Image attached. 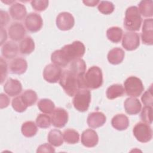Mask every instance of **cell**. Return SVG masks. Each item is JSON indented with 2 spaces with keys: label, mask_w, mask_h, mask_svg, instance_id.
Masks as SVG:
<instances>
[{
  "label": "cell",
  "mask_w": 153,
  "mask_h": 153,
  "mask_svg": "<svg viewBox=\"0 0 153 153\" xmlns=\"http://www.w3.org/2000/svg\"><path fill=\"white\" fill-rule=\"evenodd\" d=\"M123 36V30L121 28L114 26L109 28L106 31V36L108 39L114 43L120 42Z\"/></svg>",
  "instance_id": "cell-29"
},
{
  "label": "cell",
  "mask_w": 153,
  "mask_h": 153,
  "mask_svg": "<svg viewBox=\"0 0 153 153\" xmlns=\"http://www.w3.org/2000/svg\"><path fill=\"white\" fill-rule=\"evenodd\" d=\"M24 103L28 107L34 105L37 100V94L33 90H26L21 95Z\"/></svg>",
  "instance_id": "cell-30"
},
{
  "label": "cell",
  "mask_w": 153,
  "mask_h": 153,
  "mask_svg": "<svg viewBox=\"0 0 153 153\" xmlns=\"http://www.w3.org/2000/svg\"><path fill=\"white\" fill-rule=\"evenodd\" d=\"M142 19L139 10L136 6L128 7L125 13L124 27L127 30L134 32L139 30Z\"/></svg>",
  "instance_id": "cell-4"
},
{
  "label": "cell",
  "mask_w": 153,
  "mask_h": 153,
  "mask_svg": "<svg viewBox=\"0 0 153 153\" xmlns=\"http://www.w3.org/2000/svg\"><path fill=\"white\" fill-rule=\"evenodd\" d=\"M1 27H3L7 25L10 21V17L6 11L1 10Z\"/></svg>",
  "instance_id": "cell-41"
},
{
  "label": "cell",
  "mask_w": 153,
  "mask_h": 153,
  "mask_svg": "<svg viewBox=\"0 0 153 153\" xmlns=\"http://www.w3.org/2000/svg\"><path fill=\"white\" fill-rule=\"evenodd\" d=\"M9 12L12 19L16 20H22L27 13L25 6L19 2L12 4L9 8Z\"/></svg>",
  "instance_id": "cell-20"
},
{
  "label": "cell",
  "mask_w": 153,
  "mask_h": 153,
  "mask_svg": "<svg viewBox=\"0 0 153 153\" xmlns=\"http://www.w3.org/2000/svg\"><path fill=\"white\" fill-rule=\"evenodd\" d=\"M83 75L68 68L62 71L59 84L65 93L69 96H74L78 90L82 89V78Z\"/></svg>",
  "instance_id": "cell-2"
},
{
  "label": "cell",
  "mask_w": 153,
  "mask_h": 153,
  "mask_svg": "<svg viewBox=\"0 0 153 153\" xmlns=\"http://www.w3.org/2000/svg\"><path fill=\"white\" fill-rule=\"evenodd\" d=\"M124 85L126 94L133 97L139 96L144 90L142 81L134 76L127 78L124 82Z\"/></svg>",
  "instance_id": "cell-6"
},
{
  "label": "cell",
  "mask_w": 153,
  "mask_h": 153,
  "mask_svg": "<svg viewBox=\"0 0 153 153\" xmlns=\"http://www.w3.org/2000/svg\"><path fill=\"white\" fill-rule=\"evenodd\" d=\"M100 2L99 1H94V0H91V1H84L83 3L89 7H94L97 4H98Z\"/></svg>",
  "instance_id": "cell-44"
},
{
  "label": "cell",
  "mask_w": 153,
  "mask_h": 153,
  "mask_svg": "<svg viewBox=\"0 0 153 153\" xmlns=\"http://www.w3.org/2000/svg\"><path fill=\"white\" fill-rule=\"evenodd\" d=\"M106 121V117L103 113L101 112H93L88 115L87 124L93 128H98L102 126Z\"/></svg>",
  "instance_id": "cell-17"
},
{
  "label": "cell",
  "mask_w": 153,
  "mask_h": 153,
  "mask_svg": "<svg viewBox=\"0 0 153 153\" xmlns=\"http://www.w3.org/2000/svg\"><path fill=\"white\" fill-rule=\"evenodd\" d=\"M19 48L17 45L13 41H8L2 47L1 53L3 57L7 59L14 58L18 54Z\"/></svg>",
  "instance_id": "cell-21"
},
{
  "label": "cell",
  "mask_w": 153,
  "mask_h": 153,
  "mask_svg": "<svg viewBox=\"0 0 153 153\" xmlns=\"http://www.w3.org/2000/svg\"><path fill=\"white\" fill-rule=\"evenodd\" d=\"M0 71H1V84H2L7 75V64L6 61L1 57L0 59Z\"/></svg>",
  "instance_id": "cell-39"
},
{
  "label": "cell",
  "mask_w": 153,
  "mask_h": 153,
  "mask_svg": "<svg viewBox=\"0 0 153 153\" xmlns=\"http://www.w3.org/2000/svg\"><path fill=\"white\" fill-rule=\"evenodd\" d=\"M37 152H54L55 150L53 146L48 143H44L40 145L36 151Z\"/></svg>",
  "instance_id": "cell-40"
},
{
  "label": "cell",
  "mask_w": 153,
  "mask_h": 153,
  "mask_svg": "<svg viewBox=\"0 0 153 153\" xmlns=\"http://www.w3.org/2000/svg\"><path fill=\"white\" fill-rule=\"evenodd\" d=\"M51 120L53 126L57 128H62L68 123V113L65 109L57 108L53 112Z\"/></svg>",
  "instance_id": "cell-12"
},
{
  "label": "cell",
  "mask_w": 153,
  "mask_h": 153,
  "mask_svg": "<svg viewBox=\"0 0 153 153\" xmlns=\"http://www.w3.org/2000/svg\"><path fill=\"white\" fill-rule=\"evenodd\" d=\"M139 11L145 17H151L153 15V1L152 0H143L138 5Z\"/></svg>",
  "instance_id": "cell-27"
},
{
  "label": "cell",
  "mask_w": 153,
  "mask_h": 153,
  "mask_svg": "<svg viewBox=\"0 0 153 153\" xmlns=\"http://www.w3.org/2000/svg\"><path fill=\"white\" fill-rule=\"evenodd\" d=\"M1 45H2L3 43L7 40V35L6 30L3 27H1Z\"/></svg>",
  "instance_id": "cell-43"
},
{
  "label": "cell",
  "mask_w": 153,
  "mask_h": 153,
  "mask_svg": "<svg viewBox=\"0 0 153 153\" xmlns=\"http://www.w3.org/2000/svg\"><path fill=\"white\" fill-rule=\"evenodd\" d=\"M19 50L21 54L27 55L35 50V43L30 36H26L20 43Z\"/></svg>",
  "instance_id": "cell-25"
},
{
  "label": "cell",
  "mask_w": 153,
  "mask_h": 153,
  "mask_svg": "<svg viewBox=\"0 0 153 153\" xmlns=\"http://www.w3.org/2000/svg\"><path fill=\"white\" fill-rule=\"evenodd\" d=\"M47 140L53 146L58 147L63 143V137L62 131L57 129H53L48 133Z\"/></svg>",
  "instance_id": "cell-24"
},
{
  "label": "cell",
  "mask_w": 153,
  "mask_h": 153,
  "mask_svg": "<svg viewBox=\"0 0 153 153\" xmlns=\"http://www.w3.org/2000/svg\"><path fill=\"white\" fill-rule=\"evenodd\" d=\"M111 124L112 127L117 130H124L127 129L129 126V120L128 117L124 114H117L112 118Z\"/></svg>",
  "instance_id": "cell-22"
},
{
  "label": "cell",
  "mask_w": 153,
  "mask_h": 153,
  "mask_svg": "<svg viewBox=\"0 0 153 153\" xmlns=\"http://www.w3.org/2000/svg\"><path fill=\"white\" fill-rule=\"evenodd\" d=\"M10 38L14 41H19L23 39L26 34V30L23 25L18 22L13 23L8 28Z\"/></svg>",
  "instance_id": "cell-16"
},
{
  "label": "cell",
  "mask_w": 153,
  "mask_h": 153,
  "mask_svg": "<svg viewBox=\"0 0 153 153\" xmlns=\"http://www.w3.org/2000/svg\"><path fill=\"white\" fill-rule=\"evenodd\" d=\"M62 69L55 64H48L43 71V76L45 81L50 83H56L59 81L62 75Z\"/></svg>",
  "instance_id": "cell-8"
},
{
  "label": "cell",
  "mask_w": 153,
  "mask_h": 153,
  "mask_svg": "<svg viewBox=\"0 0 153 153\" xmlns=\"http://www.w3.org/2000/svg\"><path fill=\"white\" fill-rule=\"evenodd\" d=\"M133 133L136 139L140 142H149L152 137V131L149 125L145 123H137L133 129Z\"/></svg>",
  "instance_id": "cell-7"
},
{
  "label": "cell",
  "mask_w": 153,
  "mask_h": 153,
  "mask_svg": "<svg viewBox=\"0 0 153 153\" xmlns=\"http://www.w3.org/2000/svg\"><path fill=\"white\" fill-rule=\"evenodd\" d=\"M97 8L101 13L107 15L111 14L114 11V5L110 1H102L99 3Z\"/></svg>",
  "instance_id": "cell-35"
},
{
  "label": "cell",
  "mask_w": 153,
  "mask_h": 153,
  "mask_svg": "<svg viewBox=\"0 0 153 153\" xmlns=\"http://www.w3.org/2000/svg\"><path fill=\"white\" fill-rule=\"evenodd\" d=\"M142 103L145 106H152L153 105V94H152V85H151L142 95L141 97Z\"/></svg>",
  "instance_id": "cell-37"
},
{
  "label": "cell",
  "mask_w": 153,
  "mask_h": 153,
  "mask_svg": "<svg viewBox=\"0 0 153 153\" xmlns=\"http://www.w3.org/2000/svg\"><path fill=\"white\" fill-rule=\"evenodd\" d=\"M98 142V135L94 130L87 129L82 133L81 143L84 146L88 148H93L97 145Z\"/></svg>",
  "instance_id": "cell-14"
},
{
  "label": "cell",
  "mask_w": 153,
  "mask_h": 153,
  "mask_svg": "<svg viewBox=\"0 0 153 153\" xmlns=\"http://www.w3.org/2000/svg\"><path fill=\"white\" fill-rule=\"evenodd\" d=\"M140 118L143 123L151 124L152 123V106H145L142 110Z\"/></svg>",
  "instance_id": "cell-33"
},
{
  "label": "cell",
  "mask_w": 153,
  "mask_h": 153,
  "mask_svg": "<svg viewBox=\"0 0 153 153\" xmlns=\"http://www.w3.org/2000/svg\"><path fill=\"white\" fill-rule=\"evenodd\" d=\"M10 103L9 98L7 95L4 93L0 94V107L1 109L5 108L8 106Z\"/></svg>",
  "instance_id": "cell-42"
},
{
  "label": "cell",
  "mask_w": 153,
  "mask_h": 153,
  "mask_svg": "<svg viewBox=\"0 0 153 153\" xmlns=\"http://www.w3.org/2000/svg\"><path fill=\"white\" fill-rule=\"evenodd\" d=\"M27 68L26 60L21 57H17L13 60L10 64V70L12 74L21 75L24 74Z\"/></svg>",
  "instance_id": "cell-18"
},
{
  "label": "cell",
  "mask_w": 153,
  "mask_h": 153,
  "mask_svg": "<svg viewBox=\"0 0 153 153\" xmlns=\"http://www.w3.org/2000/svg\"><path fill=\"white\" fill-rule=\"evenodd\" d=\"M124 51L120 48H114L111 50L108 54L107 58L108 62L112 65L121 63L124 58Z\"/></svg>",
  "instance_id": "cell-23"
},
{
  "label": "cell",
  "mask_w": 153,
  "mask_h": 153,
  "mask_svg": "<svg viewBox=\"0 0 153 153\" xmlns=\"http://www.w3.org/2000/svg\"><path fill=\"white\" fill-rule=\"evenodd\" d=\"M48 3L49 2L47 0H34L30 2L33 10L39 12L44 11L48 7Z\"/></svg>",
  "instance_id": "cell-38"
},
{
  "label": "cell",
  "mask_w": 153,
  "mask_h": 153,
  "mask_svg": "<svg viewBox=\"0 0 153 153\" xmlns=\"http://www.w3.org/2000/svg\"><path fill=\"white\" fill-rule=\"evenodd\" d=\"M25 23L27 30L33 33L39 31L43 25L41 16L35 13H30L27 14Z\"/></svg>",
  "instance_id": "cell-9"
},
{
  "label": "cell",
  "mask_w": 153,
  "mask_h": 153,
  "mask_svg": "<svg viewBox=\"0 0 153 153\" xmlns=\"http://www.w3.org/2000/svg\"><path fill=\"white\" fill-rule=\"evenodd\" d=\"M12 107L18 112H23L26 111L27 106L23 102L21 96H17L12 100Z\"/></svg>",
  "instance_id": "cell-36"
},
{
  "label": "cell",
  "mask_w": 153,
  "mask_h": 153,
  "mask_svg": "<svg viewBox=\"0 0 153 153\" xmlns=\"http://www.w3.org/2000/svg\"><path fill=\"white\" fill-rule=\"evenodd\" d=\"M39 109L43 113L50 114L55 109L54 103L50 99H41L38 103Z\"/></svg>",
  "instance_id": "cell-32"
},
{
  "label": "cell",
  "mask_w": 153,
  "mask_h": 153,
  "mask_svg": "<svg viewBox=\"0 0 153 153\" xmlns=\"http://www.w3.org/2000/svg\"><path fill=\"white\" fill-rule=\"evenodd\" d=\"M124 88L121 84H115L109 86L106 90V97L110 100L122 96L124 93Z\"/></svg>",
  "instance_id": "cell-26"
},
{
  "label": "cell",
  "mask_w": 153,
  "mask_h": 153,
  "mask_svg": "<svg viewBox=\"0 0 153 153\" xmlns=\"http://www.w3.org/2000/svg\"><path fill=\"white\" fill-rule=\"evenodd\" d=\"M63 137L65 142L69 144L77 143L79 140V134L78 132L71 128L66 129L64 131Z\"/></svg>",
  "instance_id": "cell-31"
},
{
  "label": "cell",
  "mask_w": 153,
  "mask_h": 153,
  "mask_svg": "<svg viewBox=\"0 0 153 153\" xmlns=\"http://www.w3.org/2000/svg\"><path fill=\"white\" fill-rule=\"evenodd\" d=\"M85 51L83 43L75 41L72 44L65 45L60 50L54 51L51 55V60L54 64L64 68L72 60L82 57Z\"/></svg>",
  "instance_id": "cell-1"
},
{
  "label": "cell",
  "mask_w": 153,
  "mask_h": 153,
  "mask_svg": "<svg viewBox=\"0 0 153 153\" xmlns=\"http://www.w3.org/2000/svg\"><path fill=\"white\" fill-rule=\"evenodd\" d=\"M103 84V75L101 69L93 66L88 69L82 79V88L97 89Z\"/></svg>",
  "instance_id": "cell-3"
},
{
  "label": "cell",
  "mask_w": 153,
  "mask_h": 153,
  "mask_svg": "<svg viewBox=\"0 0 153 153\" xmlns=\"http://www.w3.org/2000/svg\"><path fill=\"white\" fill-rule=\"evenodd\" d=\"M51 123V118L48 115L43 114H40L38 115L36 119V124L37 126L42 128H47L50 127Z\"/></svg>",
  "instance_id": "cell-34"
},
{
  "label": "cell",
  "mask_w": 153,
  "mask_h": 153,
  "mask_svg": "<svg viewBox=\"0 0 153 153\" xmlns=\"http://www.w3.org/2000/svg\"><path fill=\"white\" fill-rule=\"evenodd\" d=\"M142 41L146 45L153 44V20L152 18L143 21L141 34Z\"/></svg>",
  "instance_id": "cell-13"
},
{
  "label": "cell",
  "mask_w": 153,
  "mask_h": 153,
  "mask_svg": "<svg viewBox=\"0 0 153 153\" xmlns=\"http://www.w3.org/2000/svg\"><path fill=\"white\" fill-rule=\"evenodd\" d=\"M91 102V93L87 88H82L77 91L73 99L74 108L79 112L87 111Z\"/></svg>",
  "instance_id": "cell-5"
},
{
  "label": "cell",
  "mask_w": 153,
  "mask_h": 153,
  "mask_svg": "<svg viewBox=\"0 0 153 153\" xmlns=\"http://www.w3.org/2000/svg\"><path fill=\"white\" fill-rule=\"evenodd\" d=\"M75 24L73 16L68 12H62L56 18V25L61 30H68L72 29Z\"/></svg>",
  "instance_id": "cell-11"
},
{
  "label": "cell",
  "mask_w": 153,
  "mask_h": 153,
  "mask_svg": "<svg viewBox=\"0 0 153 153\" xmlns=\"http://www.w3.org/2000/svg\"><path fill=\"white\" fill-rule=\"evenodd\" d=\"M4 90L8 96H16L22 92V85L18 79L9 78L4 84Z\"/></svg>",
  "instance_id": "cell-15"
},
{
  "label": "cell",
  "mask_w": 153,
  "mask_h": 153,
  "mask_svg": "<svg viewBox=\"0 0 153 153\" xmlns=\"http://www.w3.org/2000/svg\"><path fill=\"white\" fill-rule=\"evenodd\" d=\"M37 125L33 121H27L23 123L21 128V131L23 136L27 137H31L34 136L37 131Z\"/></svg>",
  "instance_id": "cell-28"
},
{
  "label": "cell",
  "mask_w": 153,
  "mask_h": 153,
  "mask_svg": "<svg viewBox=\"0 0 153 153\" xmlns=\"http://www.w3.org/2000/svg\"><path fill=\"white\" fill-rule=\"evenodd\" d=\"M140 45V38L137 33L134 32H126L123 36L122 46L127 51L136 50Z\"/></svg>",
  "instance_id": "cell-10"
},
{
  "label": "cell",
  "mask_w": 153,
  "mask_h": 153,
  "mask_svg": "<svg viewBox=\"0 0 153 153\" xmlns=\"http://www.w3.org/2000/svg\"><path fill=\"white\" fill-rule=\"evenodd\" d=\"M141 108V103L137 98L128 97L124 102L125 111L129 115L137 114L140 111Z\"/></svg>",
  "instance_id": "cell-19"
}]
</instances>
